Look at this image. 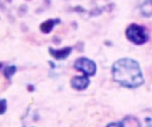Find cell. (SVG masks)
I'll use <instances>...</instances> for the list:
<instances>
[{"label":"cell","instance_id":"obj_11","mask_svg":"<svg viewBox=\"0 0 152 127\" xmlns=\"http://www.w3.org/2000/svg\"><path fill=\"white\" fill-rule=\"evenodd\" d=\"M107 127H119V126H118V122H113V123H109Z\"/></svg>","mask_w":152,"mask_h":127},{"label":"cell","instance_id":"obj_1","mask_svg":"<svg viewBox=\"0 0 152 127\" xmlns=\"http://www.w3.org/2000/svg\"><path fill=\"white\" fill-rule=\"evenodd\" d=\"M113 80L122 87L137 88L144 83L139 63L132 58H121L112 66Z\"/></svg>","mask_w":152,"mask_h":127},{"label":"cell","instance_id":"obj_5","mask_svg":"<svg viewBox=\"0 0 152 127\" xmlns=\"http://www.w3.org/2000/svg\"><path fill=\"white\" fill-rule=\"evenodd\" d=\"M49 52L56 59H65L70 55L71 47L70 46H66V47H63V49H52V47H50L49 49Z\"/></svg>","mask_w":152,"mask_h":127},{"label":"cell","instance_id":"obj_9","mask_svg":"<svg viewBox=\"0 0 152 127\" xmlns=\"http://www.w3.org/2000/svg\"><path fill=\"white\" fill-rule=\"evenodd\" d=\"M14 72H15V66H14V65H8V66H6L5 70H4V75H5L7 78H10Z\"/></svg>","mask_w":152,"mask_h":127},{"label":"cell","instance_id":"obj_8","mask_svg":"<svg viewBox=\"0 0 152 127\" xmlns=\"http://www.w3.org/2000/svg\"><path fill=\"white\" fill-rule=\"evenodd\" d=\"M140 13L144 17H152V0H145L140 6Z\"/></svg>","mask_w":152,"mask_h":127},{"label":"cell","instance_id":"obj_6","mask_svg":"<svg viewBox=\"0 0 152 127\" xmlns=\"http://www.w3.org/2000/svg\"><path fill=\"white\" fill-rule=\"evenodd\" d=\"M119 127H141V123L139 121V119H137L135 116H126L121 121L118 122Z\"/></svg>","mask_w":152,"mask_h":127},{"label":"cell","instance_id":"obj_2","mask_svg":"<svg viewBox=\"0 0 152 127\" xmlns=\"http://www.w3.org/2000/svg\"><path fill=\"white\" fill-rule=\"evenodd\" d=\"M126 37L131 43L135 45H142L148 40V33L146 28L138 24H131L126 28Z\"/></svg>","mask_w":152,"mask_h":127},{"label":"cell","instance_id":"obj_7","mask_svg":"<svg viewBox=\"0 0 152 127\" xmlns=\"http://www.w3.org/2000/svg\"><path fill=\"white\" fill-rule=\"evenodd\" d=\"M58 23H61L59 19H48L46 21H44V23L40 24V31L43 33H49V32L52 31V28L55 27V25L58 24Z\"/></svg>","mask_w":152,"mask_h":127},{"label":"cell","instance_id":"obj_4","mask_svg":"<svg viewBox=\"0 0 152 127\" xmlns=\"http://www.w3.org/2000/svg\"><path fill=\"white\" fill-rule=\"evenodd\" d=\"M89 83H90V81H89L88 76H86V75L74 76L70 81V85L76 90H84L86 88H88Z\"/></svg>","mask_w":152,"mask_h":127},{"label":"cell","instance_id":"obj_3","mask_svg":"<svg viewBox=\"0 0 152 127\" xmlns=\"http://www.w3.org/2000/svg\"><path fill=\"white\" fill-rule=\"evenodd\" d=\"M74 68L81 72H83L86 76H94L96 74V64L94 61L86 58V57H81L77 58L74 63Z\"/></svg>","mask_w":152,"mask_h":127},{"label":"cell","instance_id":"obj_10","mask_svg":"<svg viewBox=\"0 0 152 127\" xmlns=\"http://www.w3.org/2000/svg\"><path fill=\"white\" fill-rule=\"evenodd\" d=\"M6 100H0V114H4L5 110H6Z\"/></svg>","mask_w":152,"mask_h":127}]
</instances>
